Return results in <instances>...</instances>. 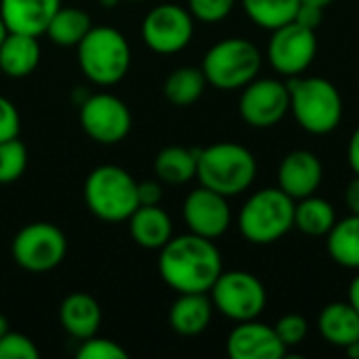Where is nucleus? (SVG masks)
I'll use <instances>...</instances> for the list:
<instances>
[{"mask_svg":"<svg viewBox=\"0 0 359 359\" xmlns=\"http://www.w3.org/2000/svg\"><path fill=\"white\" fill-rule=\"evenodd\" d=\"M158 271L179 294L210 292L223 271V261L212 240L189 231L187 236L170 238L160 248Z\"/></svg>","mask_w":359,"mask_h":359,"instance_id":"nucleus-1","label":"nucleus"},{"mask_svg":"<svg viewBox=\"0 0 359 359\" xmlns=\"http://www.w3.org/2000/svg\"><path fill=\"white\" fill-rule=\"evenodd\" d=\"M290 111L299 126L311 135H328L343 120V97L326 78H288Z\"/></svg>","mask_w":359,"mask_h":359,"instance_id":"nucleus-2","label":"nucleus"},{"mask_svg":"<svg viewBox=\"0 0 359 359\" xmlns=\"http://www.w3.org/2000/svg\"><path fill=\"white\" fill-rule=\"evenodd\" d=\"M200 183L225 198L246 191L257 177V160L240 143H215L198 154Z\"/></svg>","mask_w":359,"mask_h":359,"instance_id":"nucleus-3","label":"nucleus"},{"mask_svg":"<svg viewBox=\"0 0 359 359\" xmlns=\"http://www.w3.org/2000/svg\"><path fill=\"white\" fill-rule=\"evenodd\" d=\"M238 227L252 244H273L294 227V200L280 187H265L246 200Z\"/></svg>","mask_w":359,"mask_h":359,"instance_id":"nucleus-4","label":"nucleus"},{"mask_svg":"<svg viewBox=\"0 0 359 359\" xmlns=\"http://www.w3.org/2000/svg\"><path fill=\"white\" fill-rule=\"evenodd\" d=\"M78 63L84 76L101 86L118 84L130 67V46L114 27H90L78 44Z\"/></svg>","mask_w":359,"mask_h":359,"instance_id":"nucleus-5","label":"nucleus"},{"mask_svg":"<svg viewBox=\"0 0 359 359\" xmlns=\"http://www.w3.org/2000/svg\"><path fill=\"white\" fill-rule=\"evenodd\" d=\"M84 200L90 212L103 221H128L139 208L137 181L120 166H99L84 183Z\"/></svg>","mask_w":359,"mask_h":359,"instance_id":"nucleus-6","label":"nucleus"},{"mask_svg":"<svg viewBox=\"0 0 359 359\" xmlns=\"http://www.w3.org/2000/svg\"><path fill=\"white\" fill-rule=\"evenodd\" d=\"M261 50L246 38H225L208 48L202 61L206 82L221 90L244 88L261 72Z\"/></svg>","mask_w":359,"mask_h":359,"instance_id":"nucleus-7","label":"nucleus"},{"mask_svg":"<svg viewBox=\"0 0 359 359\" xmlns=\"http://www.w3.org/2000/svg\"><path fill=\"white\" fill-rule=\"evenodd\" d=\"M212 307L233 322L257 320L267 305L263 282L248 271H221L210 288Z\"/></svg>","mask_w":359,"mask_h":359,"instance_id":"nucleus-8","label":"nucleus"},{"mask_svg":"<svg viewBox=\"0 0 359 359\" xmlns=\"http://www.w3.org/2000/svg\"><path fill=\"white\" fill-rule=\"evenodd\" d=\"M67 252V240L63 231L53 223H29L25 225L11 244L15 263L32 273H44L55 269Z\"/></svg>","mask_w":359,"mask_h":359,"instance_id":"nucleus-9","label":"nucleus"},{"mask_svg":"<svg viewBox=\"0 0 359 359\" xmlns=\"http://www.w3.org/2000/svg\"><path fill=\"white\" fill-rule=\"evenodd\" d=\"M318 53V38L316 29L303 27L297 21H290L271 32L267 44V59L271 67L286 76H301L316 59Z\"/></svg>","mask_w":359,"mask_h":359,"instance_id":"nucleus-10","label":"nucleus"},{"mask_svg":"<svg viewBox=\"0 0 359 359\" xmlns=\"http://www.w3.org/2000/svg\"><path fill=\"white\" fill-rule=\"evenodd\" d=\"M80 124L93 141L114 145L130 133L133 116L122 99L101 93L88 97L80 105Z\"/></svg>","mask_w":359,"mask_h":359,"instance_id":"nucleus-11","label":"nucleus"},{"mask_svg":"<svg viewBox=\"0 0 359 359\" xmlns=\"http://www.w3.org/2000/svg\"><path fill=\"white\" fill-rule=\"evenodd\" d=\"M141 36L143 42L160 55L179 53L194 36L191 13L179 4H160L145 15Z\"/></svg>","mask_w":359,"mask_h":359,"instance_id":"nucleus-12","label":"nucleus"},{"mask_svg":"<svg viewBox=\"0 0 359 359\" xmlns=\"http://www.w3.org/2000/svg\"><path fill=\"white\" fill-rule=\"evenodd\" d=\"M290 111L288 84L276 78L252 80L240 97V116L255 128H271Z\"/></svg>","mask_w":359,"mask_h":359,"instance_id":"nucleus-13","label":"nucleus"},{"mask_svg":"<svg viewBox=\"0 0 359 359\" xmlns=\"http://www.w3.org/2000/svg\"><path fill=\"white\" fill-rule=\"evenodd\" d=\"M183 219L191 233L217 240L231 225V210L227 198L200 185L183 202Z\"/></svg>","mask_w":359,"mask_h":359,"instance_id":"nucleus-14","label":"nucleus"},{"mask_svg":"<svg viewBox=\"0 0 359 359\" xmlns=\"http://www.w3.org/2000/svg\"><path fill=\"white\" fill-rule=\"evenodd\" d=\"M227 353L231 359H282L288 349L280 341L273 326L257 320L240 322L227 339Z\"/></svg>","mask_w":359,"mask_h":359,"instance_id":"nucleus-15","label":"nucleus"},{"mask_svg":"<svg viewBox=\"0 0 359 359\" xmlns=\"http://www.w3.org/2000/svg\"><path fill=\"white\" fill-rule=\"evenodd\" d=\"M324 168L320 158L307 149H294L284 156L278 168V183L284 194L294 202L307 196H313L322 183Z\"/></svg>","mask_w":359,"mask_h":359,"instance_id":"nucleus-16","label":"nucleus"},{"mask_svg":"<svg viewBox=\"0 0 359 359\" xmlns=\"http://www.w3.org/2000/svg\"><path fill=\"white\" fill-rule=\"evenodd\" d=\"M59 6L61 0H0V17L8 32L40 36Z\"/></svg>","mask_w":359,"mask_h":359,"instance_id":"nucleus-17","label":"nucleus"},{"mask_svg":"<svg viewBox=\"0 0 359 359\" xmlns=\"http://www.w3.org/2000/svg\"><path fill=\"white\" fill-rule=\"evenodd\" d=\"M59 322L67 334L86 341L97 334L101 326V307L86 292H74L63 299L59 307Z\"/></svg>","mask_w":359,"mask_h":359,"instance_id":"nucleus-18","label":"nucleus"},{"mask_svg":"<svg viewBox=\"0 0 359 359\" xmlns=\"http://www.w3.org/2000/svg\"><path fill=\"white\" fill-rule=\"evenodd\" d=\"M212 318V301L206 292H185L181 294L168 313L170 326L181 337H198L202 334Z\"/></svg>","mask_w":359,"mask_h":359,"instance_id":"nucleus-19","label":"nucleus"},{"mask_svg":"<svg viewBox=\"0 0 359 359\" xmlns=\"http://www.w3.org/2000/svg\"><path fill=\"white\" fill-rule=\"evenodd\" d=\"M128 229L133 240L147 250H160L172 238V221L158 204L139 206L128 217Z\"/></svg>","mask_w":359,"mask_h":359,"instance_id":"nucleus-20","label":"nucleus"},{"mask_svg":"<svg viewBox=\"0 0 359 359\" xmlns=\"http://www.w3.org/2000/svg\"><path fill=\"white\" fill-rule=\"evenodd\" d=\"M40 63L38 36L8 32L0 44V69L8 78H25Z\"/></svg>","mask_w":359,"mask_h":359,"instance_id":"nucleus-21","label":"nucleus"},{"mask_svg":"<svg viewBox=\"0 0 359 359\" xmlns=\"http://www.w3.org/2000/svg\"><path fill=\"white\" fill-rule=\"evenodd\" d=\"M318 330L334 347H349L359 341V313L351 303H330L318 318Z\"/></svg>","mask_w":359,"mask_h":359,"instance_id":"nucleus-22","label":"nucleus"},{"mask_svg":"<svg viewBox=\"0 0 359 359\" xmlns=\"http://www.w3.org/2000/svg\"><path fill=\"white\" fill-rule=\"evenodd\" d=\"M326 238V248L334 263L347 269H359V215L337 221Z\"/></svg>","mask_w":359,"mask_h":359,"instance_id":"nucleus-23","label":"nucleus"},{"mask_svg":"<svg viewBox=\"0 0 359 359\" xmlns=\"http://www.w3.org/2000/svg\"><path fill=\"white\" fill-rule=\"evenodd\" d=\"M198 154L200 149H187L179 145L164 147L154 162L156 175L170 185H183L191 181L198 172Z\"/></svg>","mask_w":359,"mask_h":359,"instance_id":"nucleus-24","label":"nucleus"},{"mask_svg":"<svg viewBox=\"0 0 359 359\" xmlns=\"http://www.w3.org/2000/svg\"><path fill=\"white\" fill-rule=\"evenodd\" d=\"M337 223L334 206L318 196H307L294 204V227L305 236L322 238L328 236L332 225Z\"/></svg>","mask_w":359,"mask_h":359,"instance_id":"nucleus-25","label":"nucleus"},{"mask_svg":"<svg viewBox=\"0 0 359 359\" xmlns=\"http://www.w3.org/2000/svg\"><path fill=\"white\" fill-rule=\"evenodd\" d=\"M90 27V15L86 11L76 6H59L44 34L59 46H78Z\"/></svg>","mask_w":359,"mask_h":359,"instance_id":"nucleus-26","label":"nucleus"},{"mask_svg":"<svg viewBox=\"0 0 359 359\" xmlns=\"http://www.w3.org/2000/svg\"><path fill=\"white\" fill-rule=\"evenodd\" d=\"M206 84L202 67H179L166 78L164 97L177 107H187L204 95Z\"/></svg>","mask_w":359,"mask_h":359,"instance_id":"nucleus-27","label":"nucleus"},{"mask_svg":"<svg viewBox=\"0 0 359 359\" xmlns=\"http://www.w3.org/2000/svg\"><path fill=\"white\" fill-rule=\"evenodd\" d=\"M246 15L263 29H278L294 21L301 0H242Z\"/></svg>","mask_w":359,"mask_h":359,"instance_id":"nucleus-28","label":"nucleus"},{"mask_svg":"<svg viewBox=\"0 0 359 359\" xmlns=\"http://www.w3.org/2000/svg\"><path fill=\"white\" fill-rule=\"evenodd\" d=\"M27 168V149L19 137L0 143V185L15 183Z\"/></svg>","mask_w":359,"mask_h":359,"instance_id":"nucleus-29","label":"nucleus"},{"mask_svg":"<svg viewBox=\"0 0 359 359\" xmlns=\"http://www.w3.org/2000/svg\"><path fill=\"white\" fill-rule=\"evenodd\" d=\"M40 353L32 339L19 332H4L0 337V359H38Z\"/></svg>","mask_w":359,"mask_h":359,"instance_id":"nucleus-30","label":"nucleus"},{"mask_svg":"<svg viewBox=\"0 0 359 359\" xmlns=\"http://www.w3.org/2000/svg\"><path fill=\"white\" fill-rule=\"evenodd\" d=\"M273 328H276L280 341L286 345V349L301 345V343L305 341L307 332H309L307 320H305L303 316H299V313H288V316L280 318L278 324H276Z\"/></svg>","mask_w":359,"mask_h":359,"instance_id":"nucleus-31","label":"nucleus"},{"mask_svg":"<svg viewBox=\"0 0 359 359\" xmlns=\"http://www.w3.org/2000/svg\"><path fill=\"white\" fill-rule=\"evenodd\" d=\"M78 358L80 359H126L128 353L114 341L109 339H99V337H90L86 341H82V347L78 349Z\"/></svg>","mask_w":359,"mask_h":359,"instance_id":"nucleus-32","label":"nucleus"},{"mask_svg":"<svg viewBox=\"0 0 359 359\" xmlns=\"http://www.w3.org/2000/svg\"><path fill=\"white\" fill-rule=\"evenodd\" d=\"M187 2H189V13L204 23H217L225 19L236 4V0H187Z\"/></svg>","mask_w":359,"mask_h":359,"instance_id":"nucleus-33","label":"nucleus"},{"mask_svg":"<svg viewBox=\"0 0 359 359\" xmlns=\"http://www.w3.org/2000/svg\"><path fill=\"white\" fill-rule=\"evenodd\" d=\"M19 128H21V120L17 107L6 97L0 95V143L19 137Z\"/></svg>","mask_w":359,"mask_h":359,"instance_id":"nucleus-34","label":"nucleus"},{"mask_svg":"<svg viewBox=\"0 0 359 359\" xmlns=\"http://www.w3.org/2000/svg\"><path fill=\"white\" fill-rule=\"evenodd\" d=\"M294 21L303 27H309V29H318L320 23L324 21V8L322 6H313V4H299L297 8V15H294Z\"/></svg>","mask_w":359,"mask_h":359,"instance_id":"nucleus-35","label":"nucleus"},{"mask_svg":"<svg viewBox=\"0 0 359 359\" xmlns=\"http://www.w3.org/2000/svg\"><path fill=\"white\" fill-rule=\"evenodd\" d=\"M137 196H139V206H156L162 200V185L156 181L137 183Z\"/></svg>","mask_w":359,"mask_h":359,"instance_id":"nucleus-36","label":"nucleus"},{"mask_svg":"<svg viewBox=\"0 0 359 359\" xmlns=\"http://www.w3.org/2000/svg\"><path fill=\"white\" fill-rule=\"evenodd\" d=\"M345 202L351 210V215H359V177L355 175V179L347 185L345 191Z\"/></svg>","mask_w":359,"mask_h":359,"instance_id":"nucleus-37","label":"nucleus"},{"mask_svg":"<svg viewBox=\"0 0 359 359\" xmlns=\"http://www.w3.org/2000/svg\"><path fill=\"white\" fill-rule=\"evenodd\" d=\"M349 164L353 168V172L359 177V126L355 128V133L351 135V141H349Z\"/></svg>","mask_w":359,"mask_h":359,"instance_id":"nucleus-38","label":"nucleus"},{"mask_svg":"<svg viewBox=\"0 0 359 359\" xmlns=\"http://www.w3.org/2000/svg\"><path fill=\"white\" fill-rule=\"evenodd\" d=\"M349 303H351V307L359 313V276L353 278V282L349 286Z\"/></svg>","mask_w":359,"mask_h":359,"instance_id":"nucleus-39","label":"nucleus"},{"mask_svg":"<svg viewBox=\"0 0 359 359\" xmlns=\"http://www.w3.org/2000/svg\"><path fill=\"white\" fill-rule=\"evenodd\" d=\"M345 351H347V355L353 359H359V341L358 343H351L349 347H345Z\"/></svg>","mask_w":359,"mask_h":359,"instance_id":"nucleus-40","label":"nucleus"},{"mask_svg":"<svg viewBox=\"0 0 359 359\" xmlns=\"http://www.w3.org/2000/svg\"><path fill=\"white\" fill-rule=\"evenodd\" d=\"M303 4H313V6H322V8H326L332 0H301Z\"/></svg>","mask_w":359,"mask_h":359,"instance_id":"nucleus-41","label":"nucleus"},{"mask_svg":"<svg viewBox=\"0 0 359 359\" xmlns=\"http://www.w3.org/2000/svg\"><path fill=\"white\" fill-rule=\"evenodd\" d=\"M6 34H8V27L4 25V21H2V17H0V44L4 42V38H6Z\"/></svg>","mask_w":359,"mask_h":359,"instance_id":"nucleus-42","label":"nucleus"},{"mask_svg":"<svg viewBox=\"0 0 359 359\" xmlns=\"http://www.w3.org/2000/svg\"><path fill=\"white\" fill-rule=\"evenodd\" d=\"M8 330V324H6V318L4 316H0V337L4 334Z\"/></svg>","mask_w":359,"mask_h":359,"instance_id":"nucleus-43","label":"nucleus"},{"mask_svg":"<svg viewBox=\"0 0 359 359\" xmlns=\"http://www.w3.org/2000/svg\"><path fill=\"white\" fill-rule=\"evenodd\" d=\"M135 2H141V0H135Z\"/></svg>","mask_w":359,"mask_h":359,"instance_id":"nucleus-44","label":"nucleus"}]
</instances>
